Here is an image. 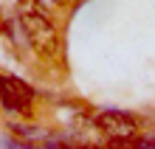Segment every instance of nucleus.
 I'll use <instances>...</instances> for the list:
<instances>
[{
	"label": "nucleus",
	"instance_id": "obj_1",
	"mask_svg": "<svg viewBox=\"0 0 155 149\" xmlns=\"http://www.w3.org/2000/svg\"><path fill=\"white\" fill-rule=\"evenodd\" d=\"M20 25L25 28V37L34 45V51H40L45 59L62 57V37L37 0H20Z\"/></svg>",
	"mask_w": 155,
	"mask_h": 149
},
{
	"label": "nucleus",
	"instance_id": "obj_2",
	"mask_svg": "<svg viewBox=\"0 0 155 149\" xmlns=\"http://www.w3.org/2000/svg\"><path fill=\"white\" fill-rule=\"evenodd\" d=\"M96 127L102 129L107 138H118V141H133L138 135V121L127 113H118V110H104V113L96 115Z\"/></svg>",
	"mask_w": 155,
	"mask_h": 149
},
{
	"label": "nucleus",
	"instance_id": "obj_3",
	"mask_svg": "<svg viewBox=\"0 0 155 149\" xmlns=\"http://www.w3.org/2000/svg\"><path fill=\"white\" fill-rule=\"evenodd\" d=\"M34 99V90L17 76H0V101L6 110H25Z\"/></svg>",
	"mask_w": 155,
	"mask_h": 149
},
{
	"label": "nucleus",
	"instance_id": "obj_4",
	"mask_svg": "<svg viewBox=\"0 0 155 149\" xmlns=\"http://www.w3.org/2000/svg\"><path fill=\"white\" fill-rule=\"evenodd\" d=\"M102 149H130V141H118V138H110V144Z\"/></svg>",
	"mask_w": 155,
	"mask_h": 149
},
{
	"label": "nucleus",
	"instance_id": "obj_5",
	"mask_svg": "<svg viewBox=\"0 0 155 149\" xmlns=\"http://www.w3.org/2000/svg\"><path fill=\"white\" fill-rule=\"evenodd\" d=\"M37 3L45 8V11H48V8H54V6H57V0H37Z\"/></svg>",
	"mask_w": 155,
	"mask_h": 149
},
{
	"label": "nucleus",
	"instance_id": "obj_6",
	"mask_svg": "<svg viewBox=\"0 0 155 149\" xmlns=\"http://www.w3.org/2000/svg\"><path fill=\"white\" fill-rule=\"evenodd\" d=\"M45 149H62L59 144H48V146H45Z\"/></svg>",
	"mask_w": 155,
	"mask_h": 149
},
{
	"label": "nucleus",
	"instance_id": "obj_7",
	"mask_svg": "<svg viewBox=\"0 0 155 149\" xmlns=\"http://www.w3.org/2000/svg\"><path fill=\"white\" fill-rule=\"evenodd\" d=\"M71 3V0H57V6H68Z\"/></svg>",
	"mask_w": 155,
	"mask_h": 149
}]
</instances>
